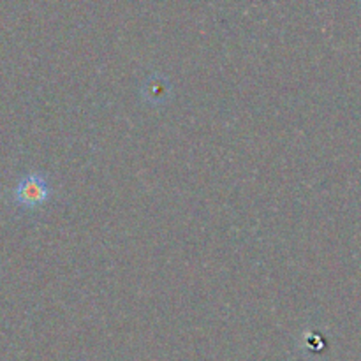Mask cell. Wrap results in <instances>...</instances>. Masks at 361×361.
I'll list each match as a JSON object with an SVG mask.
<instances>
[{
	"label": "cell",
	"instance_id": "cell-1",
	"mask_svg": "<svg viewBox=\"0 0 361 361\" xmlns=\"http://www.w3.org/2000/svg\"><path fill=\"white\" fill-rule=\"evenodd\" d=\"M51 194L49 183L42 173L30 171L21 176L20 182L16 183L13 190V197L18 204L25 208H37L46 203Z\"/></svg>",
	"mask_w": 361,
	"mask_h": 361
}]
</instances>
